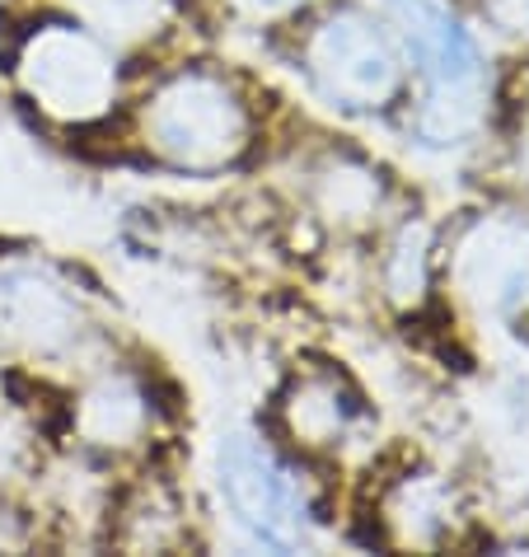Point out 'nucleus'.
<instances>
[{"instance_id":"1","label":"nucleus","mask_w":529,"mask_h":557,"mask_svg":"<svg viewBox=\"0 0 529 557\" xmlns=\"http://www.w3.org/2000/svg\"><path fill=\"white\" fill-rule=\"evenodd\" d=\"M136 127L155 160L188 169V174H216L248 150L254 122H248V103L225 75L188 66L150 89Z\"/></svg>"},{"instance_id":"2","label":"nucleus","mask_w":529,"mask_h":557,"mask_svg":"<svg viewBox=\"0 0 529 557\" xmlns=\"http://www.w3.org/2000/svg\"><path fill=\"white\" fill-rule=\"evenodd\" d=\"M300 61L309 81L329 103L347 113L389 108L403 89V61L384 28L356 5H337L309 24L300 42Z\"/></svg>"},{"instance_id":"3","label":"nucleus","mask_w":529,"mask_h":557,"mask_svg":"<svg viewBox=\"0 0 529 557\" xmlns=\"http://www.w3.org/2000/svg\"><path fill=\"white\" fill-rule=\"evenodd\" d=\"M14 75L42 113L57 122H75V127L103 117L118 99L113 57H108L99 34L75 24H42L38 34H28Z\"/></svg>"},{"instance_id":"4","label":"nucleus","mask_w":529,"mask_h":557,"mask_svg":"<svg viewBox=\"0 0 529 557\" xmlns=\"http://www.w3.org/2000/svg\"><path fill=\"white\" fill-rule=\"evenodd\" d=\"M221 492L235 520L258 544L291 553L309 539V510L295 478L248 436H230L221 445Z\"/></svg>"},{"instance_id":"5","label":"nucleus","mask_w":529,"mask_h":557,"mask_svg":"<svg viewBox=\"0 0 529 557\" xmlns=\"http://www.w3.org/2000/svg\"><path fill=\"white\" fill-rule=\"evenodd\" d=\"M455 290L478 314H529V225L516 215H482L455 239L450 253Z\"/></svg>"},{"instance_id":"6","label":"nucleus","mask_w":529,"mask_h":557,"mask_svg":"<svg viewBox=\"0 0 529 557\" xmlns=\"http://www.w3.org/2000/svg\"><path fill=\"white\" fill-rule=\"evenodd\" d=\"M276 422H282L295 450L329 455L361 422V394L352 389V380L342 370L305 366V370H295L282 398H276Z\"/></svg>"},{"instance_id":"7","label":"nucleus","mask_w":529,"mask_h":557,"mask_svg":"<svg viewBox=\"0 0 529 557\" xmlns=\"http://www.w3.org/2000/svg\"><path fill=\"white\" fill-rule=\"evenodd\" d=\"M85 333V314L66 286L34 268L0 276V337L24 351L57 356Z\"/></svg>"},{"instance_id":"8","label":"nucleus","mask_w":529,"mask_h":557,"mask_svg":"<svg viewBox=\"0 0 529 557\" xmlns=\"http://www.w3.org/2000/svg\"><path fill=\"white\" fill-rule=\"evenodd\" d=\"M384 10L398 20L403 42L422 66L431 89H473L478 85V48L455 14L441 0H384Z\"/></svg>"},{"instance_id":"9","label":"nucleus","mask_w":529,"mask_h":557,"mask_svg":"<svg viewBox=\"0 0 529 557\" xmlns=\"http://www.w3.org/2000/svg\"><path fill=\"white\" fill-rule=\"evenodd\" d=\"M380 524L394 548H441L455 530V492L441 473H403L384 487Z\"/></svg>"},{"instance_id":"10","label":"nucleus","mask_w":529,"mask_h":557,"mask_svg":"<svg viewBox=\"0 0 529 557\" xmlns=\"http://www.w3.org/2000/svg\"><path fill=\"white\" fill-rule=\"evenodd\" d=\"M118 548L127 553H169L179 544H188V520H183V502L164 478H146L136 483L127 497L118 502L113 520H108Z\"/></svg>"},{"instance_id":"11","label":"nucleus","mask_w":529,"mask_h":557,"mask_svg":"<svg viewBox=\"0 0 529 557\" xmlns=\"http://www.w3.org/2000/svg\"><path fill=\"white\" fill-rule=\"evenodd\" d=\"M75 426H81V436L89 445H99V450H127V445H136L150 431V398L136 380L108 375L81 398Z\"/></svg>"},{"instance_id":"12","label":"nucleus","mask_w":529,"mask_h":557,"mask_svg":"<svg viewBox=\"0 0 529 557\" xmlns=\"http://www.w3.org/2000/svg\"><path fill=\"white\" fill-rule=\"evenodd\" d=\"M315 202L337 225H366L380 211V174L356 160H323L315 169Z\"/></svg>"},{"instance_id":"13","label":"nucleus","mask_w":529,"mask_h":557,"mask_svg":"<svg viewBox=\"0 0 529 557\" xmlns=\"http://www.w3.org/2000/svg\"><path fill=\"white\" fill-rule=\"evenodd\" d=\"M89 34L108 42H142L155 38L169 20V0H71Z\"/></svg>"},{"instance_id":"14","label":"nucleus","mask_w":529,"mask_h":557,"mask_svg":"<svg viewBox=\"0 0 529 557\" xmlns=\"http://www.w3.org/2000/svg\"><path fill=\"white\" fill-rule=\"evenodd\" d=\"M427 249H431V230L422 221L403 225L394 235V244H389V253L380 262V276H384V290L398 305H408L427 290Z\"/></svg>"},{"instance_id":"15","label":"nucleus","mask_w":529,"mask_h":557,"mask_svg":"<svg viewBox=\"0 0 529 557\" xmlns=\"http://www.w3.org/2000/svg\"><path fill=\"white\" fill-rule=\"evenodd\" d=\"M482 14L506 38H529V0H482Z\"/></svg>"},{"instance_id":"16","label":"nucleus","mask_w":529,"mask_h":557,"mask_svg":"<svg viewBox=\"0 0 529 557\" xmlns=\"http://www.w3.org/2000/svg\"><path fill=\"white\" fill-rule=\"evenodd\" d=\"M24 463H28V441H24V431L0 417V478L20 473Z\"/></svg>"},{"instance_id":"17","label":"nucleus","mask_w":529,"mask_h":557,"mask_svg":"<svg viewBox=\"0 0 529 557\" xmlns=\"http://www.w3.org/2000/svg\"><path fill=\"white\" fill-rule=\"evenodd\" d=\"M520 169L529 174V132H525V146H520Z\"/></svg>"},{"instance_id":"18","label":"nucleus","mask_w":529,"mask_h":557,"mask_svg":"<svg viewBox=\"0 0 529 557\" xmlns=\"http://www.w3.org/2000/svg\"><path fill=\"white\" fill-rule=\"evenodd\" d=\"M254 5H268V10H276V5H295V0H254Z\"/></svg>"}]
</instances>
